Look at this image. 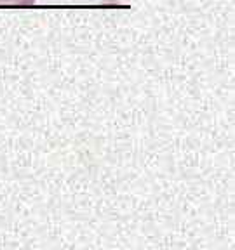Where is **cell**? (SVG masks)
<instances>
[{
    "mask_svg": "<svg viewBox=\"0 0 235 250\" xmlns=\"http://www.w3.org/2000/svg\"><path fill=\"white\" fill-rule=\"evenodd\" d=\"M35 0H0V5H12V7H30Z\"/></svg>",
    "mask_w": 235,
    "mask_h": 250,
    "instance_id": "1",
    "label": "cell"
}]
</instances>
